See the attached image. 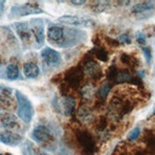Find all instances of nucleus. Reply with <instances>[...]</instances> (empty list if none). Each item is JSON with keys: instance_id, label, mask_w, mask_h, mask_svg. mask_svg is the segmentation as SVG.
I'll return each mask as SVG.
<instances>
[{"instance_id": "obj_1", "label": "nucleus", "mask_w": 155, "mask_h": 155, "mask_svg": "<svg viewBox=\"0 0 155 155\" xmlns=\"http://www.w3.org/2000/svg\"><path fill=\"white\" fill-rule=\"evenodd\" d=\"M69 29H65L59 25H50L47 29V39L51 44L59 47H69L79 41V36L85 38V33L78 29H70L69 35L67 36Z\"/></svg>"}, {"instance_id": "obj_2", "label": "nucleus", "mask_w": 155, "mask_h": 155, "mask_svg": "<svg viewBox=\"0 0 155 155\" xmlns=\"http://www.w3.org/2000/svg\"><path fill=\"white\" fill-rule=\"evenodd\" d=\"M16 93V101H17V116L24 122L29 124L34 115V109L31 102L24 96L21 91H15Z\"/></svg>"}, {"instance_id": "obj_3", "label": "nucleus", "mask_w": 155, "mask_h": 155, "mask_svg": "<svg viewBox=\"0 0 155 155\" xmlns=\"http://www.w3.org/2000/svg\"><path fill=\"white\" fill-rule=\"evenodd\" d=\"M31 138L39 144H42L45 147H48L50 143L53 140V134L51 130L45 125H38L31 131Z\"/></svg>"}, {"instance_id": "obj_4", "label": "nucleus", "mask_w": 155, "mask_h": 155, "mask_svg": "<svg viewBox=\"0 0 155 155\" xmlns=\"http://www.w3.org/2000/svg\"><path fill=\"white\" fill-rule=\"evenodd\" d=\"M42 10L36 4H23V5H15L11 7L10 16L11 17H23L29 15L41 13Z\"/></svg>"}, {"instance_id": "obj_5", "label": "nucleus", "mask_w": 155, "mask_h": 155, "mask_svg": "<svg viewBox=\"0 0 155 155\" xmlns=\"http://www.w3.org/2000/svg\"><path fill=\"white\" fill-rule=\"evenodd\" d=\"M12 28L15 29L17 36L22 41L24 46H29L31 42V29L28 22H17L12 24Z\"/></svg>"}, {"instance_id": "obj_6", "label": "nucleus", "mask_w": 155, "mask_h": 155, "mask_svg": "<svg viewBox=\"0 0 155 155\" xmlns=\"http://www.w3.org/2000/svg\"><path fill=\"white\" fill-rule=\"evenodd\" d=\"M76 138H78V143L80 144V147H81V149H82V151H84L85 155L93 154V151L96 149V143L93 140V137L87 131H80V132H78Z\"/></svg>"}, {"instance_id": "obj_7", "label": "nucleus", "mask_w": 155, "mask_h": 155, "mask_svg": "<svg viewBox=\"0 0 155 155\" xmlns=\"http://www.w3.org/2000/svg\"><path fill=\"white\" fill-rule=\"evenodd\" d=\"M41 58L47 67H58L62 63L61 53L51 47H46L41 51Z\"/></svg>"}, {"instance_id": "obj_8", "label": "nucleus", "mask_w": 155, "mask_h": 155, "mask_svg": "<svg viewBox=\"0 0 155 155\" xmlns=\"http://www.w3.org/2000/svg\"><path fill=\"white\" fill-rule=\"evenodd\" d=\"M58 22L63 23V24L73 25V27H90V25H92L91 19H87V18H84V17H79V16H73V15L61 16L58 18Z\"/></svg>"}, {"instance_id": "obj_9", "label": "nucleus", "mask_w": 155, "mask_h": 155, "mask_svg": "<svg viewBox=\"0 0 155 155\" xmlns=\"http://www.w3.org/2000/svg\"><path fill=\"white\" fill-rule=\"evenodd\" d=\"M29 25L31 27V33L35 38V46L40 47L42 46L45 41V35H44V23L41 19H33L30 21Z\"/></svg>"}, {"instance_id": "obj_10", "label": "nucleus", "mask_w": 155, "mask_h": 155, "mask_svg": "<svg viewBox=\"0 0 155 155\" xmlns=\"http://www.w3.org/2000/svg\"><path fill=\"white\" fill-rule=\"evenodd\" d=\"M12 90L2 86L0 91V107L4 110H10L15 108V98L12 97Z\"/></svg>"}, {"instance_id": "obj_11", "label": "nucleus", "mask_w": 155, "mask_h": 155, "mask_svg": "<svg viewBox=\"0 0 155 155\" xmlns=\"http://www.w3.org/2000/svg\"><path fill=\"white\" fill-rule=\"evenodd\" d=\"M21 140H22V137L19 134H16L12 131L6 130V128H0V142L1 143L16 147L17 144L21 143Z\"/></svg>"}, {"instance_id": "obj_12", "label": "nucleus", "mask_w": 155, "mask_h": 155, "mask_svg": "<svg viewBox=\"0 0 155 155\" xmlns=\"http://www.w3.org/2000/svg\"><path fill=\"white\" fill-rule=\"evenodd\" d=\"M82 70H84V73H85L86 75H88L90 78H92V79H94V80L102 78V68H101V65H99L97 62H94V61H88V62L84 65Z\"/></svg>"}, {"instance_id": "obj_13", "label": "nucleus", "mask_w": 155, "mask_h": 155, "mask_svg": "<svg viewBox=\"0 0 155 155\" xmlns=\"http://www.w3.org/2000/svg\"><path fill=\"white\" fill-rule=\"evenodd\" d=\"M0 124L2 125V127H4V128L10 130V131L16 130V128H18V127H19L18 121H17V117H16L13 114L7 113V111H6V113H1V114H0Z\"/></svg>"}, {"instance_id": "obj_14", "label": "nucleus", "mask_w": 155, "mask_h": 155, "mask_svg": "<svg viewBox=\"0 0 155 155\" xmlns=\"http://www.w3.org/2000/svg\"><path fill=\"white\" fill-rule=\"evenodd\" d=\"M23 74L28 79H35V78L39 76L40 69L34 62H27L23 65Z\"/></svg>"}, {"instance_id": "obj_15", "label": "nucleus", "mask_w": 155, "mask_h": 155, "mask_svg": "<svg viewBox=\"0 0 155 155\" xmlns=\"http://www.w3.org/2000/svg\"><path fill=\"white\" fill-rule=\"evenodd\" d=\"M82 71L84 70H81L79 68H74V69L69 70L67 73V81H68V84L71 85V86H78L79 82L82 79Z\"/></svg>"}, {"instance_id": "obj_16", "label": "nucleus", "mask_w": 155, "mask_h": 155, "mask_svg": "<svg viewBox=\"0 0 155 155\" xmlns=\"http://www.w3.org/2000/svg\"><path fill=\"white\" fill-rule=\"evenodd\" d=\"M155 10V1H145V2H138L132 7V12L137 15L145 13L148 11Z\"/></svg>"}, {"instance_id": "obj_17", "label": "nucleus", "mask_w": 155, "mask_h": 155, "mask_svg": "<svg viewBox=\"0 0 155 155\" xmlns=\"http://www.w3.org/2000/svg\"><path fill=\"white\" fill-rule=\"evenodd\" d=\"M62 108L67 116H70L75 109V101L70 96H64L62 98Z\"/></svg>"}, {"instance_id": "obj_18", "label": "nucleus", "mask_w": 155, "mask_h": 155, "mask_svg": "<svg viewBox=\"0 0 155 155\" xmlns=\"http://www.w3.org/2000/svg\"><path fill=\"white\" fill-rule=\"evenodd\" d=\"M78 117L82 121V122H90L92 119V111L86 105H81L78 109Z\"/></svg>"}, {"instance_id": "obj_19", "label": "nucleus", "mask_w": 155, "mask_h": 155, "mask_svg": "<svg viewBox=\"0 0 155 155\" xmlns=\"http://www.w3.org/2000/svg\"><path fill=\"white\" fill-rule=\"evenodd\" d=\"M5 74H6V78L8 80H17L19 78V69L15 64H8L6 67Z\"/></svg>"}, {"instance_id": "obj_20", "label": "nucleus", "mask_w": 155, "mask_h": 155, "mask_svg": "<svg viewBox=\"0 0 155 155\" xmlns=\"http://www.w3.org/2000/svg\"><path fill=\"white\" fill-rule=\"evenodd\" d=\"M80 93H81V96H82L84 98L90 99V98H92V97L94 96L96 90H94V87H93L92 85H88V84H87V85H85V86H82V87H81Z\"/></svg>"}, {"instance_id": "obj_21", "label": "nucleus", "mask_w": 155, "mask_h": 155, "mask_svg": "<svg viewBox=\"0 0 155 155\" xmlns=\"http://www.w3.org/2000/svg\"><path fill=\"white\" fill-rule=\"evenodd\" d=\"M110 87H111V85H110L109 82H104L103 85H101V87H99L98 91H97L101 99H105V98H107V96H108V93H109V91H110Z\"/></svg>"}, {"instance_id": "obj_22", "label": "nucleus", "mask_w": 155, "mask_h": 155, "mask_svg": "<svg viewBox=\"0 0 155 155\" xmlns=\"http://www.w3.org/2000/svg\"><path fill=\"white\" fill-rule=\"evenodd\" d=\"M93 53H94V56H96L97 58H99L101 61H108V53H107V51H105L104 48H102V47H96V48H93Z\"/></svg>"}, {"instance_id": "obj_23", "label": "nucleus", "mask_w": 155, "mask_h": 155, "mask_svg": "<svg viewBox=\"0 0 155 155\" xmlns=\"http://www.w3.org/2000/svg\"><path fill=\"white\" fill-rule=\"evenodd\" d=\"M131 78H132V76L130 75V73L126 71V70H124V71H119V73L116 74L115 80H116L117 82H125V81H130Z\"/></svg>"}, {"instance_id": "obj_24", "label": "nucleus", "mask_w": 155, "mask_h": 155, "mask_svg": "<svg viewBox=\"0 0 155 155\" xmlns=\"http://www.w3.org/2000/svg\"><path fill=\"white\" fill-rule=\"evenodd\" d=\"M107 7H108V2H107V1H96V2H93V5H92V8H93L94 12H102V11H104Z\"/></svg>"}, {"instance_id": "obj_25", "label": "nucleus", "mask_w": 155, "mask_h": 155, "mask_svg": "<svg viewBox=\"0 0 155 155\" xmlns=\"http://www.w3.org/2000/svg\"><path fill=\"white\" fill-rule=\"evenodd\" d=\"M139 133H140V128H139V127H134V128H132V130L128 132L127 139H128V140H136V139L139 137Z\"/></svg>"}, {"instance_id": "obj_26", "label": "nucleus", "mask_w": 155, "mask_h": 155, "mask_svg": "<svg viewBox=\"0 0 155 155\" xmlns=\"http://www.w3.org/2000/svg\"><path fill=\"white\" fill-rule=\"evenodd\" d=\"M136 39H137V42L140 44V45L145 44V41H147V36H145V34L142 33V31H137V33H136Z\"/></svg>"}, {"instance_id": "obj_27", "label": "nucleus", "mask_w": 155, "mask_h": 155, "mask_svg": "<svg viewBox=\"0 0 155 155\" xmlns=\"http://www.w3.org/2000/svg\"><path fill=\"white\" fill-rule=\"evenodd\" d=\"M117 41L121 42V44H130L131 42V39H130V35L128 34H122L117 38Z\"/></svg>"}, {"instance_id": "obj_28", "label": "nucleus", "mask_w": 155, "mask_h": 155, "mask_svg": "<svg viewBox=\"0 0 155 155\" xmlns=\"http://www.w3.org/2000/svg\"><path fill=\"white\" fill-rule=\"evenodd\" d=\"M143 53H144V56H145V58H147V62H148V63H150V59H151L150 50H149L148 47H143Z\"/></svg>"}, {"instance_id": "obj_29", "label": "nucleus", "mask_w": 155, "mask_h": 155, "mask_svg": "<svg viewBox=\"0 0 155 155\" xmlns=\"http://www.w3.org/2000/svg\"><path fill=\"white\" fill-rule=\"evenodd\" d=\"M70 4H73V5H75V6H80V5H84V4H86V1L85 0H71L70 1Z\"/></svg>"}, {"instance_id": "obj_30", "label": "nucleus", "mask_w": 155, "mask_h": 155, "mask_svg": "<svg viewBox=\"0 0 155 155\" xmlns=\"http://www.w3.org/2000/svg\"><path fill=\"white\" fill-rule=\"evenodd\" d=\"M35 155H48V154H46L44 151H38V153H35Z\"/></svg>"}, {"instance_id": "obj_31", "label": "nucleus", "mask_w": 155, "mask_h": 155, "mask_svg": "<svg viewBox=\"0 0 155 155\" xmlns=\"http://www.w3.org/2000/svg\"><path fill=\"white\" fill-rule=\"evenodd\" d=\"M1 65H2V61H1V58H0V68H1Z\"/></svg>"}, {"instance_id": "obj_32", "label": "nucleus", "mask_w": 155, "mask_h": 155, "mask_svg": "<svg viewBox=\"0 0 155 155\" xmlns=\"http://www.w3.org/2000/svg\"><path fill=\"white\" fill-rule=\"evenodd\" d=\"M154 114H155V110H154Z\"/></svg>"}, {"instance_id": "obj_33", "label": "nucleus", "mask_w": 155, "mask_h": 155, "mask_svg": "<svg viewBox=\"0 0 155 155\" xmlns=\"http://www.w3.org/2000/svg\"><path fill=\"white\" fill-rule=\"evenodd\" d=\"M0 155H4V154H0Z\"/></svg>"}]
</instances>
